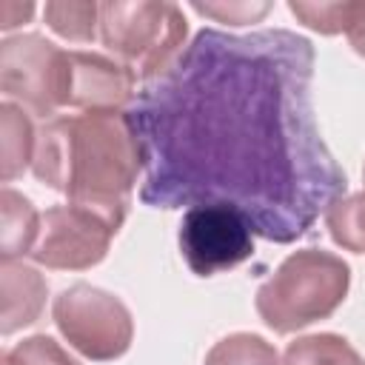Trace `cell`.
Returning a JSON list of instances; mask_svg holds the SVG:
<instances>
[{"label": "cell", "mask_w": 365, "mask_h": 365, "mask_svg": "<svg viewBox=\"0 0 365 365\" xmlns=\"http://www.w3.org/2000/svg\"><path fill=\"white\" fill-rule=\"evenodd\" d=\"M134 71L94 51H66L63 106L86 111H120L134 100Z\"/></svg>", "instance_id": "obj_9"}, {"label": "cell", "mask_w": 365, "mask_h": 365, "mask_svg": "<svg viewBox=\"0 0 365 365\" xmlns=\"http://www.w3.org/2000/svg\"><path fill=\"white\" fill-rule=\"evenodd\" d=\"M282 365H365L348 339L336 334H314L285 348Z\"/></svg>", "instance_id": "obj_13"}, {"label": "cell", "mask_w": 365, "mask_h": 365, "mask_svg": "<svg viewBox=\"0 0 365 365\" xmlns=\"http://www.w3.org/2000/svg\"><path fill=\"white\" fill-rule=\"evenodd\" d=\"M180 251L197 277H211L254 254V228L231 205H191L180 222Z\"/></svg>", "instance_id": "obj_6"}, {"label": "cell", "mask_w": 365, "mask_h": 365, "mask_svg": "<svg viewBox=\"0 0 365 365\" xmlns=\"http://www.w3.org/2000/svg\"><path fill=\"white\" fill-rule=\"evenodd\" d=\"M34 14L31 3H0V29H14Z\"/></svg>", "instance_id": "obj_20"}, {"label": "cell", "mask_w": 365, "mask_h": 365, "mask_svg": "<svg viewBox=\"0 0 365 365\" xmlns=\"http://www.w3.org/2000/svg\"><path fill=\"white\" fill-rule=\"evenodd\" d=\"M51 314L68 345L88 359H117L131 345L134 325L128 308L114 294L94 285L77 282L66 288L54 299Z\"/></svg>", "instance_id": "obj_5"}, {"label": "cell", "mask_w": 365, "mask_h": 365, "mask_svg": "<svg viewBox=\"0 0 365 365\" xmlns=\"http://www.w3.org/2000/svg\"><path fill=\"white\" fill-rule=\"evenodd\" d=\"M34 148H37V137L23 108L3 103L0 106V177L3 182L26 171V165L34 160Z\"/></svg>", "instance_id": "obj_12"}, {"label": "cell", "mask_w": 365, "mask_h": 365, "mask_svg": "<svg viewBox=\"0 0 365 365\" xmlns=\"http://www.w3.org/2000/svg\"><path fill=\"white\" fill-rule=\"evenodd\" d=\"M325 225L336 245H342L345 251L362 254L365 251V194H351L345 200L339 197L325 211Z\"/></svg>", "instance_id": "obj_15"}, {"label": "cell", "mask_w": 365, "mask_h": 365, "mask_svg": "<svg viewBox=\"0 0 365 365\" xmlns=\"http://www.w3.org/2000/svg\"><path fill=\"white\" fill-rule=\"evenodd\" d=\"M117 231L120 228L94 208L74 202L51 205L43 214L40 240L31 257L46 268H91L106 257Z\"/></svg>", "instance_id": "obj_8"}, {"label": "cell", "mask_w": 365, "mask_h": 365, "mask_svg": "<svg viewBox=\"0 0 365 365\" xmlns=\"http://www.w3.org/2000/svg\"><path fill=\"white\" fill-rule=\"evenodd\" d=\"M0 288H3V334H11L23 325H31L46 302V279L29 268V265H17V262H3L0 271Z\"/></svg>", "instance_id": "obj_10"}, {"label": "cell", "mask_w": 365, "mask_h": 365, "mask_svg": "<svg viewBox=\"0 0 365 365\" xmlns=\"http://www.w3.org/2000/svg\"><path fill=\"white\" fill-rule=\"evenodd\" d=\"M3 365H80L51 336H29L3 354Z\"/></svg>", "instance_id": "obj_18"}, {"label": "cell", "mask_w": 365, "mask_h": 365, "mask_svg": "<svg viewBox=\"0 0 365 365\" xmlns=\"http://www.w3.org/2000/svg\"><path fill=\"white\" fill-rule=\"evenodd\" d=\"M31 168L68 202L94 208L120 228L143 154L125 111H86L40 128Z\"/></svg>", "instance_id": "obj_2"}, {"label": "cell", "mask_w": 365, "mask_h": 365, "mask_svg": "<svg viewBox=\"0 0 365 365\" xmlns=\"http://www.w3.org/2000/svg\"><path fill=\"white\" fill-rule=\"evenodd\" d=\"M185 17L174 3H103L100 37L103 46L120 57L134 77L151 80L163 74L185 43Z\"/></svg>", "instance_id": "obj_4"}, {"label": "cell", "mask_w": 365, "mask_h": 365, "mask_svg": "<svg viewBox=\"0 0 365 365\" xmlns=\"http://www.w3.org/2000/svg\"><path fill=\"white\" fill-rule=\"evenodd\" d=\"M288 9L314 31L322 34H339L362 17L365 0H336V3H305V0H291Z\"/></svg>", "instance_id": "obj_14"}, {"label": "cell", "mask_w": 365, "mask_h": 365, "mask_svg": "<svg viewBox=\"0 0 365 365\" xmlns=\"http://www.w3.org/2000/svg\"><path fill=\"white\" fill-rule=\"evenodd\" d=\"M348 40H351L354 51L365 57V11H362V17H359V20H356V23L348 29Z\"/></svg>", "instance_id": "obj_21"}, {"label": "cell", "mask_w": 365, "mask_h": 365, "mask_svg": "<svg viewBox=\"0 0 365 365\" xmlns=\"http://www.w3.org/2000/svg\"><path fill=\"white\" fill-rule=\"evenodd\" d=\"M348 265L328 251L305 248L291 254L257 291V311L277 334L299 331L325 319L348 294Z\"/></svg>", "instance_id": "obj_3"}, {"label": "cell", "mask_w": 365, "mask_h": 365, "mask_svg": "<svg viewBox=\"0 0 365 365\" xmlns=\"http://www.w3.org/2000/svg\"><path fill=\"white\" fill-rule=\"evenodd\" d=\"M362 177H365V171H362Z\"/></svg>", "instance_id": "obj_22"}, {"label": "cell", "mask_w": 365, "mask_h": 365, "mask_svg": "<svg viewBox=\"0 0 365 365\" xmlns=\"http://www.w3.org/2000/svg\"><path fill=\"white\" fill-rule=\"evenodd\" d=\"M311 80L314 46L302 34L197 31L125 111L145 168L140 200L222 202L282 245L308 234L348 185L319 137Z\"/></svg>", "instance_id": "obj_1"}, {"label": "cell", "mask_w": 365, "mask_h": 365, "mask_svg": "<svg viewBox=\"0 0 365 365\" xmlns=\"http://www.w3.org/2000/svg\"><path fill=\"white\" fill-rule=\"evenodd\" d=\"M191 9L200 14H208L220 23L242 26V23L259 20L271 9V3H191Z\"/></svg>", "instance_id": "obj_19"}, {"label": "cell", "mask_w": 365, "mask_h": 365, "mask_svg": "<svg viewBox=\"0 0 365 365\" xmlns=\"http://www.w3.org/2000/svg\"><path fill=\"white\" fill-rule=\"evenodd\" d=\"M43 14H46V23L66 40H91L94 23H100V6L97 3L57 0V3H46Z\"/></svg>", "instance_id": "obj_17"}, {"label": "cell", "mask_w": 365, "mask_h": 365, "mask_svg": "<svg viewBox=\"0 0 365 365\" xmlns=\"http://www.w3.org/2000/svg\"><path fill=\"white\" fill-rule=\"evenodd\" d=\"M40 222L43 220L37 217L34 205L23 194L11 188L0 191V257L3 262H11L14 257L34 251Z\"/></svg>", "instance_id": "obj_11"}, {"label": "cell", "mask_w": 365, "mask_h": 365, "mask_svg": "<svg viewBox=\"0 0 365 365\" xmlns=\"http://www.w3.org/2000/svg\"><path fill=\"white\" fill-rule=\"evenodd\" d=\"M205 365H282V362L274 345H268L262 336L231 334L208 351Z\"/></svg>", "instance_id": "obj_16"}, {"label": "cell", "mask_w": 365, "mask_h": 365, "mask_svg": "<svg viewBox=\"0 0 365 365\" xmlns=\"http://www.w3.org/2000/svg\"><path fill=\"white\" fill-rule=\"evenodd\" d=\"M63 66L66 51L40 34L9 37L0 46V88L48 117L63 106Z\"/></svg>", "instance_id": "obj_7"}]
</instances>
